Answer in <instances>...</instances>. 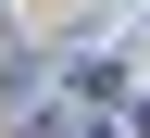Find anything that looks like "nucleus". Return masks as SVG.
<instances>
[{"mask_svg": "<svg viewBox=\"0 0 150 138\" xmlns=\"http://www.w3.org/2000/svg\"><path fill=\"white\" fill-rule=\"evenodd\" d=\"M38 138H112V126H100V113H63V126H38Z\"/></svg>", "mask_w": 150, "mask_h": 138, "instance_id": "obj_1", "label": "nucleus"}]
</instances>
